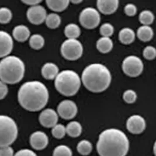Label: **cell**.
I'll return each mask as SVG.
<instances>
[{
    "instance_id": "31",
    "label": "cell",
    "mask_w": 156,
    "mask_h": 156,
    "mask_svg": "<svg viewBox=\"0 0 156 156\" xmlns=\"http://www.w3.org/2000/svg\"><path fill=\"white\" fill-rule=\"evenodd\" d=\"M12 15L11 10L8 8L2 7L0 9V22L6 24L11 21Z\"/></svg>"
},
{
    "instance_id": "14",
    "label": "cell",
    "mask_w": 156,
    "mask_h": 156,
    "mask_svg": "<svg viewBox=\"0 0 156 156\" xmlns=\"http://www.w3.org/2000/svg\"><path fill=\"white\" fill-rule=\"evenodd\" d=\"M31 146L37 150L45 149L49 143V138L46 134L42 131H36L30 137Z\"/></svg>"
},
{
    "instance_id": "32",
    "label": "cell",
    "mask_w": 156,
    "mask_h": 156,
    "mask_svg": "<svg viewBox=\"0 0 156 156\" xmlns=\"http://www.w3.org/2000/svg\"><path fill=\"white\" fill-rule=\"evenodd\" d=\"M114 32V27L109 23L102 24L100 28V34L103 37H109L113 35Z\"/></svg>"
},
{
    "instance_id": "24",
    "label": "cell",
    "mask_w": 156,
    "mask_h": 156,
    "mask_svg": "<svg viewBox=\"0 0 156 156\" xmlns=\"http://www.w3.org/2000/svg\"><path fill=\"white\" fill-rule=\"evenodd\" d=\"M81 34V30L77 25L69 23L64 29V34L69 39H76Z\"/></svg>"
},
{
    "instance_id": "16",
    "label": "cell",
    "mask_w": 156,
    "mask_h": 156,
    "mask_svg": "<svg viewBox=\"0 0 156 156\" xmlns=\"http://www.w3.org/2000/svg\"><path fill=\"white\" fill-rule=\"evenodd\" d=\"M99 11L105 15L112 14L118 9L119 1L118 0H98L97 2Z\"/></svg>"
},
{
    "instance_id": "37",
    "label": "cell",
    "mask_w": 156,
    "mask_h": 156,
    "mask_svg": "<svg viewBox=\"0 0 156 156\" xmlns=\"http://www.w3.org/2000/svg\"><path fill=\"white\" fill-rule=\"evenodd\" d=\"M14 156H37L35 153L29 149H22L18 151Z\"/></svg>"
},
{
    "instance_id": "29",
    "label": "cell",
    "mask_w": 156,
    "mask_h": 156,
    "mask_svg": "<svg viewBox=\"0 0 156 156\" xmlns=\"http://www.w3.org/2000/svg\"><path fill=\"white\" fill-rule=\"evenodd\" d=\"M53 156H73V153L69 147L62 144L55 149Z\"/></svg>"
},
{
    "instance_id": "34",
    "label": "cell",
    "mask_w": 156,
    "mask_h": 156,
    "mask_svg": "<svg viewBox=\"0 0 156 156\" xmlns=\"http://www.w3.org/2000/svg\"><path fill=\"white\" fill-rule=\"evenodd\" d=\"M143 55L145 58L153 60L156 57V49L152 46H148L143 50Z\"/></svg>"
},
{
    "instance_id": "39",
    "label": "cell",
    "mask_w": 156,
    "mask_h": 156,
    "mask_svg": "<svg viewBox=\"0 0 156 156\" xmlns=\"http://www.w3.org/2000/svg\"><path fill=\"white\" fill-rule=\"evenodd\" d=\"M22 2L27 5H31L32 6H35L38 5L39 3L42 2V1H39V0H25V1H22Z\"/></svg>"
},
{
    "instance_id": "35",
    "label": "cell",
    "mask_w": 156,
    "mask_h": 156,
    "mask_svg": "<svg viewBox=\"0 0 156 156\" xmlns=\"http://www.w3.org/2000/svg\"><path fill=\"white\" fill-rule=\"evenodd\" d=\"M124 10L125 14L129 16H135L137 13V7L135 4L131 3L126 4Z\"/></svg>"
},
{
    "instance_id": "6",
    "label": "cell",
    "mask_w": 156,
    "mask_h": 156,
    "mask_svg": "<svg viewBox=\"0 0 156 156\" xmlns=\"http://www.w3.org/2000/svg\"><path fill=\"white\" fill-rule=\"evenodd\" d=\"M18 133L17 125L11 118L0 116V146H7L16 140Z\"/></svg>"
},
{
    "instance_id": "28",
    "label": "cell",
    "mask_w": 156,
    "mask_h": 156,
    "mask_svg": "<svg viewBox=\"0 0 156 156\" xmlns=\"http://www.w3.org/2000/svg\"><path fill=\"white\" fill-rule=\"evenodd\" d=\"M154 20V15L149 10H144L139 15V21L143 25H151Z\"/></svg>"
},
{
    "instance_id": "20",
    "label": "cell",
    "mask_w": 156,
    "mask_h": 156,
    "mask_svg": "<svg viewBox=\"0 0 156 156\" xmlns=\"http://www.w3.org/2000/svg\"><path fill=\"white\" fill-rule=\"evenodd\" d=\"M137 35L138 38L143 42H148L153 38L154 32L150 26L143 25L137 29Z\"/></svg>"
},
{
    "instance_id": "3",
    "label": "cell",
    "mask_w": 156,
    "mask_h": 156,
    "mask_svg": "<svg viewBox=\"0 0 156 156\" xmlns=\"http://www.w3.org/2000/svg\"><path fill=\"white\" fill-rule=\"evenodd\" d=\"M111 74L106 66L99 63L90 64L83 71L81 80L85 88L93 92H101L109 87Z\"/></svg>"
},
{
    "instance_id": "19",
    "label": "cell",
    "mask_w": 156,
    "mask_h": 156,
    "mask_svg": "<svg viewBox=\"0 0 156 156\" xmlns=\"http://www.w3.org/2000/svg\"><path fill=\"white\" fill-rule=\"evenodd\" d=\"M119 39L123 44H129L135 41V32L130 28L122 29L119 34Z\"/></svg>"
},
{
    "instance_id": "4",
    "label": "cell",
    "mask_w": 156,
    "mask_h": 156,
    "mask_svg": "<svg viewBox=\"0 0 156 156\" xmlns=\"http://www.w3.org/2000/svg\"><path fill=\"white\" fill-rule=\"evenodd\" d=\"M25 74V64L19 57L9 56L0 62V78L5 84H14L21 81Z\"/></svg>"
},
{
    "instance_id": "38",
    "label": "cell",
    "mask_w": 156,
    "mask_h": 156,
    "mask_svg": "<svg viewBox=\"0 0 156 156\" xmlns=\"http://www.w3.org/2000/svg\"><path fill=\"white\" fill-rule=\"evenodd\" d=\"M8 89L7 84L2 81L0 82V99H3L7 95Z\"/></svg>"
},
{
    "instance_id": "8",
    "label": "cell",
    "mask_w": 156,
    "mask_h": 156,
    "mask_svg": "<svg viewBox=\"0 0 156 156\" xmlns=\"http://www.w3.org/2000/svg\"><path fill=\"white\" fill-rule=\"evenodd\" d=\"M79 21L85 28L92 29L98 26L101 21V16L96 9L85 8L80 14Z\"/></svg>"
},
{
    "instance_id": "5",
    "label": "cell",
    "mask_w": 156,
    "mask_h": 156,
    "mask_svg": "<svg viewBox=\"0 0 156 156\" xmlns=\"http://www.w3.org/2000/svg\"><path fill=\"white\" fill-rule=\"evenodd\" d=\"M55 86L61 94L71 97L78 92L81 86V79L75 71L63 70L58 73L55 78Z\"/></svg>"
},
{
    "instance_id": "1",
    "label": "cell",
    "mask_w": 156,
    "mask_h": 156,
    "mask_svg": "<svg viewBox=\"0 0 156 156\" xmlns=\"http://www.w3.org/2000/svg\"><path fill=\"white\" fill-rule=\"evenodd\" d=\"M49 91L42 83L32 81L25 83L18 93L20 104L26 110L35 112L46 105L49 100Z\"/></svg>"
},
{
    "instance_id": "9",
    "label": "cell",
    "mask_w": 156,
    "mask_h": 156,
    "mask_svg": "<svg viewBox=\"0 0 156 156\" xmlns=\"http://www.w3.org/2000/svg\"><path fill=\"white\" fill-rule=\"evenodd\" d=\"M143 63L139 57L129 56L122 63V70L129 77H136L140 76L143 70Z\"/></svg>"
},
{
    "instance_id": "26",
    "label": "cell",
    "mask_w": 156,
    "mask_h": 156,
    "mask_svg": "<svg viewBox=\"0 0 156 156\" xmlns=\"http://www.w3.org/2000/svg\"><path fill=\"white\" fill-rule=\"evenodd\" d=\"M77 149L80 154L83 156H87L92 151V144L88 140H83L78 143Z\"/></svg>"
},
{
    "instance_id": "18",
    "label": "cell",
    "mask_w": 156,
    "mask_h": 156,
    "mask_svg": "<svg viewBox=\"0 0 156 156\" xmlns=\"http://www.w3.org/2000/svg\"><path fill=\"white\" fill-rule=\"evenodd\" d=\"M30 30L25 25H18L15 27L13 31L12 35L15 40L18 42H25L28 40L30 36Z\"/></svg>"
},
{
    "instance_id": "10",
    "label": "cell",
    "mask_w": 156,
    "mask_h": 156,
    "mask_svg": "<svg viewBox=\"0 0 156 156\" xmlns=\"http://www.w3.org/2000/svg\"><path fill=\"white\" fill-rule=\"evenodd\" d=\"M78 109L74 102L71 100H64L57 107V112L59 116L66 120L74 118L77 114Z\"/></svg>"
},
{
    "instance_id": "21",
    "label": "cell",
    "mask_w": 156,
    "mask_h": 156,
    "mask_svg": "<svg viewBox=\"0 0 156 156\" xmlns=\"http://www.w3.org/2000/svg\"><path fill=\"white\" fill-rule=\"evenodd\" d=\"M97 48L102 53H107L113 48V42L107 37H102L97 42Z\"/></svg>"
},
{
    "instance_id": "30",
    "label": "cell",
    "mask_w": 156,
    "mask_h": 156,
    "mask_svg": "<svg viewBox=\"0 0 156 156\" xmlns=\"http://www.w3.org/2000/svg\"><path fill=\"white\" fill-rule=\"evenodd\" d=\"M66 132V128L62 124H57L52 128L51 133L56 139H62L64 137Z\"/></svg>"
},
{
    "instance_id": "15",
    "label": "cell",
    "mask_w": 156,
    "mask_h": 156,
    "mask_svg": "<svg viewBox=\"0 0 156 156\" xmlns=\"http://www.w3.org/2000/svg\"><path fill=\"white\" fill-rule=\"evenodd\" d=\"M13 40L7 32H0V57H7L13 49Z\"/></svg>"
},
{
    "instance_id": "11",
    "label": "cell",
    "mask_w": 156,
    "mask_h": 156,
    "mask_svg": "<svg viewBox=\"0 0 156 156\" xmlns=\"http://www.w3.org/2000/svg\"><path fill=\"white\" fill-rule=\"evenodd\" d=\"M29 21L34 25H40L46 19L47 14L45 8L39 5L32 6L27 12Z\"/></svg>"
},
{
    "instance_id": "2",
    "label": "cell",
    "mask_w": 156,
    "mask_h": 156,
    "mask_svg": "<svg viewBox=\"0 0 156 156\" xmlns=\"http://www.w3.org/2000/svg\"><path fill=\"white\" fill-rule=\"evenodd\" d=\"M129 149L128 137L119 129H108L99 135L97 144L99 156H125Z\"/></svg>"
},
{
    "instance_id": "7",
    "label": "cell",
    "mask_w": 156,
    "mask_h": 156,
    "mask_svg": "<svg viewBox=\"0 0 156 156\" xmlns=\"http://www.w3.org/2000/svg\"><path fill=\"white\" fill-rule=\"evenodd\" d=\"M83 53V47L77 39H67L62 43L61 53L67 60H76L80 58Z\"/></svg>"
},
{
    "instance_id": "27",
    "label": "cell",
    "mask_w": 156,
    "mask_h": 156,
    "mask_svg": "<svg viewBox=\"0 0 156 156\" xmlns=\"http://www.w3.org/2000/svg\"><path fill=\"white\" fill-rule=\"evenodd\" d=\"M44 44V39L42 36L35 34L32 36L29 39V44L34 49L39 50L42 48Z\"/></svg>"
},
{
    "instance_id": "13",
    "label": "cell",
    "mask_w": 156,
    "mask_h": 156,
    "mask_svg": "<svg viewBox=\"0 0 156 156\" xmlns=\"http://www.w3.org/2000/svg\"><path fill=\"white\" fill-rule=\"evenodd\" d=\"M39 122L45 128H53L57 125L58 115L56 112L52 109H46L39 115Z\"/></svg>"
},
{
    "instance_id": "17",
    "label": "cell",
    "mask_w": 156,
    "mask_h": 156,
    "mask_svg": "<svg viewBox=\"0 0 156 156\" xmlns=\"http://www.w3.org/2000/svg\"><path fill=\"white\" fill-rule=\"evenodd\" d=\"M58 70L56 64L53 63H47L43 66L41 72L44 78L47 80H53L56 78L58 74Z\"/></svg>"
},
{
    "instance_id": "33",
    "label": "cell",
    "mask_w": 156,
    "mask_h": 156,
    "mask_svg": "<svg viewBox=\"0 0 156 156\" xmlns=\"http://www.w3.org/2000/svg\"><path fill=\"white\" fill-rule=\"evenodd\" d=\"M123 98L128 104L134 103L137 99V94L132 90H128L123 93Z\"/></svg>"
},
{
    "instance_id": "22",
    "label": "cell",
    "mask_w": 156,
    "mask_h": 156,
    "mask_svg": "<svg viewBox=\"0 0 156 156\" xmlns=\"http://www.w3.org/2000/svg\"><path fill=\"white\" fill-rule=\"evenodd\" d=\"M46 3L48 7L52 11L56 12H62L65 10L69 5L70 1L68 0H62V1H53V0H47Z\"/></svg>"
},
{
    "instance_id": "12",
    "label": "cell",
    "mask_w": 156,
    "mask_h": 156,
    "mask_svg": "<svg viewBox=\"0 0 156 156\" xmlns=\"http://www.w3.org/2000/svg\"><path fill=\"white\" fill-rule=\"evenodd\" d=\"M146 123L142 116L134 115L130 116L126 122V128L132 134H140L145 130Z\"/></svg>"
},
{
    "instance_id": "40",
    "label": "cell",
    "mask_w": 156,
    "mask_h": 156,
    "mask_svg": "<svg viewBox=\"0 0 156 156\" xmlns=\"http://www.w3.org/2000/svg\"><path fill=\"white\" fill-rule=\"evenodd\" d=\"M72 3H73V4H79V3H80V2H82V1H80V0H78V1H71Z\"/></svg>"
},
{
    "instance_id": "36",
    "label": "cell",
    "mask_w": 156,
    "mask_h": 156,
    "mask_svg": "<svg viewBox=\"0 0 156 156\" xmlns=\"http://www.w3.org/2000/svg\"><path fill=\"white\" fill-rule=\"evenodd\" d=\"M0 156H14V150L10 146L1 147Z\"/></svg>"
},
{
    "instance_id": "23",
    "label": "cell",
    "mask_w": 156,
    "mask_h": 156,
    "mask_svg": "<svg viewBox=\"0 0 156 156\" xmlns=\"http://www.w3.org/2000/svg\"><path fill=\"white\" fill-rule=\"evenodd\" d=\"M66 132L71 137H77L82 133V126L78 122L73 121L67 125Z\"/></svg>"
},
{
    "instance_id": "41",
    "label": "cell",
    "mask_w": 156,
    "mask_h": 156,
    "mask_svg": "<svg viewBox=\"0 0 156 156\" xmlns=\"http://www.w3.org/2000/svg\"><path fill=\"white\" fill-rule=\"evenodd\" d=\"M153 151H154V155L156 156V141L154 143V147H153Z\"/></svg>"
},
{
    "instance_id": "25",
    "label": "cell",
    "mask_w": 156,
    "mask_h": 156,
    "mask_svg": "<svg viewBox=\"0 0 156 156\" xmlns=\"http://www.w3.org/2000/svg\"><path fill=\"white\" fill-rule=\"evenodd\" d=\"M45 22L47 27L49 28H57L61 23V18L57 14L51 13L47 15Z\"/></svg>"
}]
</instances>
